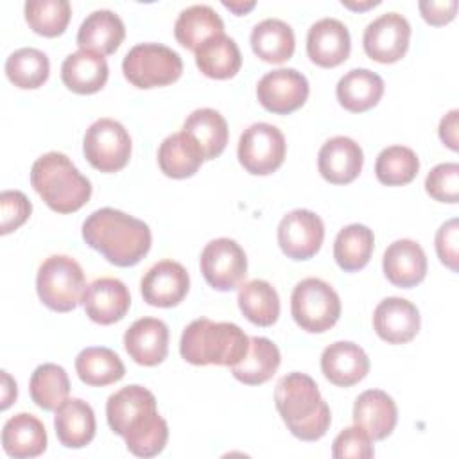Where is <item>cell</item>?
I'll return each instance as SVG.
<instances>
[{"instance_id": "obj_1", "label": "cell", "mask_w": 459, "mask_h": 459, "mask_svg": "<svg viewBox=\"0 0 459 459\" xmlns=\"http://www.w3.org/2000/svg\"><path fill=\"white\" fill-rule=\"evenodd\" d=\"M106 418L136 457H154L167 445L169 425L158 414L154 394L143 385L131 384L113 393L106 402Z\"/></svg>"}, {"instance_id": "obj_2", "label": "cell", "mask_w": 459, "mask_h": 459, "mask_svg": "<svg viewBox=\"0 0 459 459\" xmlns=\"http://www.w3.org/2000/svg\"><path fill=\"white\" fill-rule=\"evenodd\" d=\"M84 242L118 267L136 265L151 249L149 226L115 208H100L82 222Z\"/></svg>"}, {"instance_id": "obj_3", "label": "cell", "mask_w": 459, "mask_h": 459, "mask_svg": "<svg viewBox=\"0 0 459 459\" xmlns=\"http://www.w3.org/2000/svg\"><path fill=\"white\" fill-rule=\"evenodd\" d=\"M274 403L283 423L298 439L317 441L326 434L332 421L330 407L316 380L307 373L292 371L281 377L274 389Z\"/></svg>"}, {"instance_id": "obj_4", "label": "cell", "mask_w": 459, "mask_h": 459, "mask_svg": "<svg viewBox=\"0 0 459 459\" xmlns=\"http://www.w3.org/2000/svg\"><path fill=\"white\" fill-rule=\"evenodd\" d=\"M249 348V337L235 323H213L208 317L194 319L181 333L179 353L194 366L237 364Z\"/></svg>"}, {"instance_id": "obj_5", "label": "cell", "mask_w": 459, "mask_h": 459, "mask_svg": "<svg viewBox=\"0 0 459 459\" xmlns=\"http://www.w3.org/2000/svg\"><path fill=\"white\" fill-rule=\"evenodd\" d=\"M30 185L45 204L57 213H72L91 197V183L72 160L57 151L39 156L30 169Z\"/></svg>"}, {"instance_id": "obj_6", "label": "cell", "mask_w": 459, "mask_h": 459, "mask_svg": "<svg viewBox=\"0 0 459 459\" xmlns=\"http://www.w3.org/2000/svg\"><path fill=\"white\" fill-rule=\"evenodd\" d=\"M36 290L50 310L70 312L82 303L86 292L82 267L72 256L52 255L38 269Z\"/></svg>"}, {"instance_id": "obj_7", "label": "cell", "mask_w": 459, "mask_h": 459, "mask_svg": "<svg viewBox=\"0 0 459 459\" xmlns=\"http://www.w3.org/2000/svg\"><path fill=\"white\" fill-rule=\"evenodd\" d=\"M290 314L301 330L323 333L341 316L339 294L321 278H305L292 289Z\"/></svg>"}, {"instance_id": "obj_8", "label": "cell", "mask_w": 459, "mask_h": 459, "mask_svg": "<svg viewBox=\"0 0 459 459\" xmlns=\"http://www.w3.org/2000/svg\"><path fill=\"white\" fill-rule=\"evenodd\" d=\"M124 77L136 88L167 86L183 74V61L176 50L161 43H138L122 61Z\"/></svg>"}, {"instance_id": "obj_9", "label": "cell", "mask_w": 459, "mask_h": 459, "mask_svg": "<svg viewBox=\"0 0 459 459\" xmlns=\"http://www.w3.org/2000/svg\"><path fill=\"white\" fill-rule=\"evenodd\" d=\"M82 152L93 169L117 172L131 158V136L118 120L99 118L84 133Z\"/></svg>"}, {"instance_id": "obj_10", "label": "cell", "mask_w": 459, "mask_h": 459, "mask_svg": "<svg viewBox=\"0 0 459 459\" xmlns=\"http://www.w3.org/2000/svg\"><path fill=\"white\" fill-rule=\"evenodd\" d=\"M285 136L267 122L251 124L238 138L237 156L240 165L255 176H267L280 169L285 160Z\"/></svg>"}, {"instance_id": "obj_11", "label": "cell", "mask_w": 459, "mask_h": 459, "mask_svg": "<svg viewBox=\"0 0 459 459\" xmlns=\"http://www.w3.org/2000/svg\"><path fill=\"white\" fill-rule=\"evenodd\" d=\"M199 265L206 283L221 292L240 287L247 274L244 249L228 237L210 240L201 253Z\"/></svg>"}, {"instance_id": "obj_12", "label": "cell", "mask_w": 459, "mask_h": 459, "mask_svg": "<svg viewBox=\"0 0 459 459\" xmlns=\"http://www.w3.org/2000/svg\"><path fill=\"white\" fill-rule=\"evenodd\" d=\"M308 81L296 68L267 72L256 84L258 102L274 115H289L308 99Z\"/></svg>"}, {"instance_id": "obj_13", "label": "cell", "mask_w": 459, "mask_h": 459, "mask_svg": "<svg viewBox=\"0 0 459 459\" xmlns=\"http://www.w3.org/2000/svg\"><path fill=\"white\" fill-rule=\"evenodd\" d=\"M411 25L398 13H384L364 29V52L378 63H394L402 59L409 48Z\"/></svg>"}, {"instance_id": "obj_14", "label": "cell", "mask_w": 459, "mask_h": 459, "mask_svg": "<svg viewBox=\"0 0 459 459\" xmlns=\"http://www.w3.org/2000/svg\"><path fill=\"white\" fill-rule=\"evenodd\" d=\"M325 238L321 217L310 210H292L278 224V244L283 255L292 260L312 258Z\"/></svg>"}, {"instance_id": "obj_15", "label": "cell", "mask_w": 459, "mask_h": 459, "mask_svg": "<svg viewBox=\"0 0 459 459\" xmlns=\"http://www.w3.org/2000/svg\"><path fill=\"white\" fill-rule=\"evenodd\" d=\"M188 289L190 276L186 269L174 260L156 262L140 281L143 301L161 308L179 305L186 296Z\"/></svg>"}, {"instance_id": "obj_16", "label": "cell", "mask_w": 459, "mask_h": 459, "mask_svg": "<svg viewBox=\"0 0 459 459\" xmlns=\"http://www.w3.org/2000/svg\"><path fill=\"white\" fill-rule=\"evenodd\" d=\"M420 312L405 298L391 296L382 299L373 312V328L377 335L389 344H405L420 332Z\"/></svg>"}, {"instance_id": "obj_17", "label": "cell", "mask_w": 459, "mask_h": 459, "mask_svg": "<svg viewBox=\"0 0 459 459\" xmlns=\"http://www.w3.org/2000/svg\"><path fill=\"white\" fill-rule=\"evenodd\" d=\"M82 305L86 316L93 323L113 325L127 314L131 307V294L122 280L104 276L93 280L86 287Z\"/></svg>"}, {"instance_id": "obj_18", "label": "cell", "mask_w": 459, "mask_h": 459, "mask_svg": "<svg viewBox=\"0 0 459 459\" xmlns=\"http://www.w3.org/2000/svg\"><path fill=\"white\" fill-rule=\"evenodd\" d=\"M351 50L348 27L335 18H321L308 29L307 54L312 63L333 68L344 63Z\"/></svg>"}, {"instance_id": "obj_19", "label": "cell", "mask_w": 459, "mask_h": 459, "mask_svg": "<svg viewBox=\"0 0 459 459\" xmlns=\"http://www.w3.org/2000/svg\"><path fill=\"white\" fill-rule=\"evenodd\" d=\"M364 154L360 145L348 136L326 140L317 154L319 174L332 185H348L362 170Z\"/></svg>"}, {"instance_id": "obj_20", "label": "cell", "mask_w": 459, "mask_h": 459, "mask_svg": "<svg viewBox=\"0 0 459 459\" xmlns=\"http://www.w3.org/2000/svg\"><path fill=\"white\" fill-rule=\"evenodd\" d=\"M127 355L140 366H156L169 353V328L161 319L140 317L124 333Z\"/></svg>"}, {"instance_id": "obj_21", "label": "cell", "mask_w": 459, "mask_h": 459, "mask_svg": "<svg viewBox=\"0 0 459 459\" xmlns=\"http://www.w3.org/2000/svg\"><path fill=\"white\" fill-rule=\"evenodd\" d=\"M385 278L402 289L416 287L427 274V256L423 247L411 240L400 238L387 246L382 258Z\"/></svg>"}, {"instance_id": "obj_22", "label": "cell", "mask_w": 459, "mask_h": 459, "mask_svg": "<svg viewBox=\"0 0 459 459\" xmlns=\"http://www.w3.org/2000/svg\"><path fill=\"white\" fill-rule=\"evenodd\" d=\"M321 371L333 385L350 387L368 375L369 359L359 344L337 341L323 350Z\"/></svg>"}, {"instance_id": "obj_23", "label": "cell", "mask_w": 459, "mask_h": 459, "mask_svg": "<svg viewBox=\"0 0 459 459\" xmlns=\"http://www.w3.org/2000/svg\"><path fill=\"white\" fill-rule=\"evenodd\" d=\"M398 409L394 400L382 389L360 393L353 405V423L373 441L385 439L396 427Z\"/></svg>"}, {"instance_id": "obj_24", "label": "cell", "mask_w": 459, "mask_h": 459, "mask_svg": "<svg viewBox=\"0 0 459 459\" xmlns=\"http://www.w3.org/2000/svg\"><path fill=\"white\" fill-rule=\"evenodd\" d=\"M126 38V27L118 14L109 9H97L88 14L79 30V50H90L100 56L113 54Z\"/></svg>"}, {"instance_id": "obj_25", "label": "cell", "mask_w": 459, "mask_h": 459, "mask_svg": "<svg viewBox=\"0 0 459 459\" xmlns=\"http://www.w3.org/2000/svg\"><path fill=\"white\" fill-rule=\"evenodd\" d=\"M108 75L109 66L104 56L90 50L68 54L61 65L63 84L79 95H90L102 90Z\"/></svg>"}, {"instance_id": "obj_26", "label": "cell", "mask_w": 459, "mask_h": 459, "mask_svg": "<svg viewBox=\"0 0 459 459\" xmlns=\"http://www.w3.org/2000/svg\"><path fill=\"white\" fill-rule=\"evenodd\" d=\"M2 446L14 459L38 457L47 450L45 425L34 414L18 412L4 423Z\"/></svg>"}, {"instance_id": "obj_27", "label": "cell", "mask_w": 459, "mask_h": 459, "mask_svg": "<svg viewBox=\"0 0 459 459\" xmlns=\"http://www.w3.org/2000/svg\"><path fill=\"white\" fill-rule=\"evenodd\" d=\"M54 429L63 446L82 448L95 437V412L84 400L68 398L56 411Z\"/></svg>"}, {"instance_id": "obj_28", "label": "cell", "mask_w": 459, "mask_h": 459, "mask_svg": "<svg viewBox=\"0 0 459 459\" xmlns=\"http://www.w3.org/2000/svg\"><path fill=\"white\" fill-rule=\"evenodd\" d=\"M335 95L344 109L362 113L378 104L384 95V81L368 68H353L339 79Z\"/></svg>"}, {"instance_id": "obj_29", "label": "cell", "mask_w": 459, "mask_h": 459, "mask_svg": "<svg viewBox=\"0 0 459 459\" xmlns=\"http://www.w3.org/2000/svg\"><path fill=\"white\" fill-rule=\"evenodd\" d=\"M203 160L204 158L197 142L183 129L169 134L158 149V165L161 172L174 179L194 176Z\"/></svg>"}, {"instance_id": "obj_30", "label": "cell", "mask_w": 459, "mask_h": 459, "mask_svg": "<svg viewBox=\"0 0 459 459\" xmlns=\"http://www.w3.org/2000/svg\"><path fill=\"white\" fill-rule=\"evenodd\" d=\"M251 48L265 63L280 65L292 57L296 38L289 23L278 18H265L251 30Z\"/></svg>"}, {"instance_id": "obj_31", "label": "cell", "mask_w": 459, "mask_h": 459, "mask_svg": "<svg viewBox=\"0 0 459 459\" xmlns=\"http://www.w3.org/2000/svg\"><path fill=\"white\" fill-rule=\"evenodd\" d=\"M281 362L278 346L267 337H251L249 348L244 359L233 364L230 369L233 377L246 385H260L273 378Z\"/></svg>"}, {"instance_id": "obj_32", "label": "cell", "mask_w": 459, "mask_h": 459, "mask_svg": "<svg viewBox=\"0 0 459 459\" xmlns=\"http://www.w3.org/2000/svg\"><path fill=\"white\" fill-rule=\"evenodd\" d=\"M195 65L210 79H230L242 66V56L233 38L217 34L208 38L195 50Z\"/></svg>"}, {"instance_id": "obj_33", "label": "cell", "mask_w": 459, "mask_h": 459, "mask_svg": "<svg viewBox=\"0 0 459 459\" xmlns=\"http://www.w3.org/2000/svg\"><path fill=\"white\" fill-rule=\"evenodd\" d=\"M217 34H224V23L210 5H190L179 13L174 23V36L178 43L194 52L201 43Z\"/></svg>"}, {"instance_id": "obj_34", "label": "cell", "mask_w": 459, "mask_h": 459, "mask_svg": "<svg viewBox=\"0 0 459 459\" xmlns=\"http://www.w3.org/2000/svg\"><path fill=\"white\" fill-rule=\"evenodd\" d=\"M183 131L197 142L204 160H213L226 149L228 124L224 117L212 108L192 111L183 124Z\"/></svg>"}, {"instance_id": "obj_35", "label": "cell", "mask_w": 459, "mask_h": 459, "mask_svg": "<svg viewBox=\"0 0 459 459\" xmlns=\"http://www.w3.org/2000/svg\"><path fill=\"white\" fill-rule=\"evenodd\" d=\"M238 308L256 326H273L280 316L276 289L265 280H251L238 287Z\"/></svg>"}, {"instance_id": "obj_36", "label": "cell", "mask_w": 459, "mask_h": 459, "mask_svg": "<svg viewBox=\"0 0 459 459\" xmlns=\"http://www.w3.org/2000/svg\"><path fill=\"white\" fill-rule=\"evenodd\" d=\"M75 371L86 385L104 387L118 382L126 375V366L113 350L90 346L75 357Z\"/></svg>"}, {"instance_id": "obj_37", "label": "cell", "mask_w": 459, "mask_h": 459, "mask_svg": "<svg viewBox=\"0 0 459 459\" xmlns=\"http://www.w3.org/2000/svg\"><path fill=\"white\" fill-rule=\"evenodd\" d=\"M375 247V235L364 224H348L344 226L333 242V258L337 265L353 273L368 265Z\"/></svg>"}, {"instance_id": "obj_38", "label": "cell", "mask_w": 459, "mask_h": 459, "mask_svg": "<svg viewBox=\"0 0 459 459\" xmlns=\"http://www.w3.org/2000/svg\"><path fill=\"white\" fill-rule=\"evenodd\" d=\"M32 402L43 411H57L70 393V380L65 368L47 362L38 366L29 382Z\"/></svg>"}, {"instance_id": "obj_39", "label": "cell", "mask_w": 459, "mask_h": 459, "mask_svg": "<svg viewBox=\"0 0 459 459\" xmlns=\"http://www.w3.org/2000/svg\"><path fill=\"white\" fill-rule=\"evenodd\" d=\"M50 74V63L45 52L23 47L14 50L5 61V75L7 79L22 90H36L39 88Z\"/></svg>"}, {"instance_id": "obj_40", "label": "cell", "mask_w": 459, "mask_h": 459, "mask_svg": "<svg viewBox=\"0 0 459 459\" xmlns=\"http://www.w3.org/2000/svg\"><path fill=\"white\" fill-rule=\"evenodd\" d=\"M420 170V160L411 147L391 145L380 151L375 163L377 179L387 186L411 183Z\"/></svg>"}, {"instance_id": "obj_41", "label": "cell", "mask_w": 459, "mask_h": 459, "mask_svg": "<svg viewBox=\"0 0 459 459\" xmlns=\"http://www.w3.org/2000/svg\"><path fill=\"white\" fill-rule=\"evenodd\" d=\"M72 16L68 0H29L25 2V20L29 27L45 38L65 32Z\"/></svg>"}, {"instance_id": "obj_42", "label": "cell", "mask_w": 459, "mask_h": 459, "mask_svg": "<svg viewBox=\"0 0 459 459\" xmlns=\"http://www.w3.org/2000/svg\"><path fill=\"white\" fill-rule=\"evenodd\" d=\"M427 194L439 203H457L459 197V165L439 163L425 178Z\"/></svg>"}, {"instance_id": "obj_43", "label": "cell", "mask_w": 459, "mask_h": 459, "mask_svg": "<svg viewBox=\"0 0 459 459\" xmlns=\"http://www.w3.org/2000/svg\"><path fill=\"white\" fill-rule=\"evenodd\" d=\"M332 455L335 459H369L375 455L373 439L357 425L346 427L333 439Z\"/></svg>"}, {"instance_id": "obj_44", "label": "cell", "mask_w": 459, "mask_h": 459, "mask_svg": "<svg viewBox=\"0 0 459 459\" xmlns=\"http://www.w3.org/2000/svg\"><path fill=\"white\" fill-rule=\"evenodd\" d=\"M32 204L20 190H4L0 194V233L7 235L18 230L30 215Z\"/></svg>"}, {"instance_id": "obj_45", "label": "cell", "mask_w": 459, "mask_h": 459, "mask_svg": "<svg viewBox=\"0 0 459 459\" xmlns=\"http://www.w3.org/2000/svg\"><path fill=\"white\" fill-rule=\"evenodd\" d=\"M457 219H450L436 233V253L441 264H445L454 273L459 271V253H457Z\"/></svg>"}, {"instance_id": "obj_46", "label": "cell", "mask_w": 459, "mask_h": 459, "mask_svg": "<svg viewBox=\"0 0 459 459\" xmlns=\"http://www.w3.org/2000/svg\"><path fill=\"white\" fill-rule=\"evenodd\" d=\"M420 13L423 20L430 25H445L454 20L457 13V2L455 0H445V2H434V0H423L418 4Z\"/></svg>"}, {"instance_id": "obj_47", "label": "cell", "mask_w": 459, "mask_h": 459, "mask_svg": "<svg viewBox=\"0 0 459 459\" xmlns=\"http://www.w3.org/2000/svg\"><path fill=\"white\" fill-rule=\"evenodd\" d=\"M457 115L459 111L452 109L439 122V138L452 151H457Z\"/></svg>"}, {"instance_id": "obj_48", "label": "cell", "mask_w": 459, "mask_h": 459, "mask_svg": "<svg viewBox=\"0 0 459 459\" xmlns=\"http://www.w3.org/2000/svg\"><path fill=\"white\" fill-rule=\"evenodd\" d=\"M4 378V393H2V409H7L13 400H16V382L7 375V371H2Z\"/></svg>"}, {"instance_id": "obj_49", "label": "cell", "mask_w": 459, "mask_h": 459, "mask_svg": "<svg viewBox=\"0 0 459 459\" xmlns=\"http://www.w3.org/2000/svg\"><path fill=\"white\" fill-rule=\"evenodd\" d=\"M222 5L226 7V9H230V11H233L235 14H246L247 11H251L253 7H255V2L251 0V2H222Z\"/></svg>"}, {"instance_id": "obj_50", "label": "cell", "mask_w": 459, "mask_h": 459, "mask_svg": "<svg viewBox=\"0 0 459 459\" xmlns=\"http://www.w3.org/2000/svg\"><path fill=\"white\" fill-rule=\"evenodd\" d=\"M380 2L378 0H368V2H364V4H357V2H350V0H342V5H346V7H350V9H353V11H364V9H368V7H373V5H378Z\"/></svg>"}]
</instances>
